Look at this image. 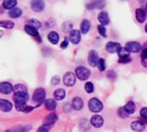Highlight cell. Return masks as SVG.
I'll return each mask as SVG.
<instances>
[{
  "label": "cell",
  "mask_w": 147,
  "mask_h": 132,
  "mask_svg": "<svg viewBox=\"0 0 147 132\" xmlns=\"http://www.w3.org/2000/svg\"><path fill=\"white\" fill-rule=\"evenodd\" d=\"M75 74L81 81H87L91 76V71L85 66H78L75 69Z\"/></svg>",
  "instance_id": "cell-1"
},
{
  "label": "cell",
  "mask_w": 147,
  "mask_h": 132,
  "mask_svg": "<svg viewBox=\"0 0 147 132\" xmlns=\"http://www.w3.org/2000/svg\"><path fill=\"white\" fill-rule=\"evenodd\" d=\"M88 107L91 112L97 114V113L102 111V110L104 108V105L101 102V100H100L98 98H91L88 100Z\"/></svg>",
  "instance_id": "cell-2"
},
{
  "label": "cell",
  "mask_w": 147,
  "mask_h": 132,
  "mask_svg": "<svg viewBox=\"0 0 147 132\" xmlns=\"http://www.w3.org/2000/svg\"><path fill=\"white\" fill-rule=\"evenodd\" d=\"M46 100V91L42 87H38L36 88L33 94H32V101L36 104H37V106H40L43 102Z\"/></svg>",
  "instance_id": "cell-3"
},
{
  "label": "cell",
  "mask_w": 147,
  "mask_h": 132,
  "mask_svg": "<svg viewBox=\"0 0 147 132\" xmlns=\"http://www.w3.org/2000/svg\"><path fill=\"white\" fill-rule=\"evenodd\" d=\"M62 82L67 87H72L75 86L76 83V76L75 73H73L71 71L66 72L63 74Z\"/></svg>",
  "instance_id": "cell-4"
},
{
  "label": "cell",
  "mask_w": 147,
  "mask_h": 132,
  "mask_svg": "<svg viewBox=\"0 0 147 132\" xmlns=\"http://www.w3.org/2000/svg\"><path fill=\"white\" fill-rule=\"evenodd\" d=\"M99 60H100V57H99L98 52L96 50H94V49H91L88 52V65L92 68H95V67H97Z\"/></svg>",
  "instance_id": "cell-5"
},
{
  "label": "cell",
  "mask_w": 147,
  "mask_h": 132,
  "mask_svg": "<svg viewBox=\"0 0 147 132\" xmlns=\"http://www.w3.org/2000/svg\"><path fill=\"white\" fill-rule=\"evenodd\" d=\"M125 48L131 54V53H139L142 51V45L135 41H131L125 43Z\"/></svg>",
  "instance_id": "cell-6"
},
{
  "label": "cell",
  "mask_w": 147,
  "mask_h": 132,
  "mask_svg": "<svg viewBox=\"0 0 147 132\" xmlns=\"http://www.w3.org/2000/svg\"><path fill=\"white\" fill-rule=\"evenodd\" d=\"M69 41L74 45H78L82 41V32L79 29H73L68 36Z\"/></svg>",
  "instance_id": "cell-7"
},
{
  "label": "cell",
  "mask_w": 147,
  "mask_h": 132,
  "mask_svg": "<svg viewBox=\"0 0 147 132\" xmlns=\"http://www.w3.org/2000/svg\"><path fill=\"white\" fill-rule=\"evenodd\" d=\"M106 0H91L89 3L87 4L86 7L88 10H94V9H99L102 10L106 6Z\"/></svg>",
  "instance_id": "cell-8"
},
{
  "label": "cell",
  "mask_w": 147,
  "mask_h": 132,
  "mask_svg": "<svg viewBox=\"0 0 147 132\" xmlns=\"http://www.w3.org/2000/svg\"><path fill=\"white\" fill-rule=\"evenodd\" d=\"M14 91V86L8 82V81H3L0 82V93L4 95L11 94Z\"/></svg>",
  "instance_id": "cell-9"
},
{
  "label": "cell",
  "mask_w": 147,
  "mask_h": 132,
  "mask_svg": "<svg viewBox=\"0 0 147 132\" xmlns=\"http://www.w3.org/2000/svg\"><path fill=\"white\" fill-rule=\"evenodd\" d=\"M131 129L135 131V132H143L145 129L146 127V123L140 119L135 120L131 123Z\"/></svg>",
  "instance_id": "cell-10"
},
{
  "label": "cell",
  "mask_w": 147,
  "mask_h": 132,
  "mask_svg": "<svg viewBox=\"0 0 147 132\" xmlns=\"http://www.w3.org/2000/svg\"><path fill=\"white\" fill-rule=\"evenodd\" d=\"M73 110H75L76 111H81L83 108H84V102L83 99L79 97V96H76L74 97L71 102Z\"/></svg>",
  "instance_id": "cell-11"
},
{
  "label": "cell",
  "mask_w": 147,
  "mask_h": 132,
  "mask_svg": "<svg viewBox=\"0 0 147 132\" xmlns=\"http://www.w3.org/2000/svg\"><path fill=\"white\" fill-rule=\"evenodd\" d=\"M31 129V125L30 124H19L9 128L5 132H30Z\"/></svg>",
  "instance_id": "cell-12"
},
{
  "label": "cell",
  "mask_w": 147,
  "mask_h": 132,
  "mask_svg": "<svg viewBox=\"0 0 147 132\" xmlns=\"http://www.w3.org/2000/svg\"><path fill=\"white\" fill-rule=\"evenodd\" d=\"M90 123L93 127L100 129L104 125V118L99 114H94L90 119Z\"/></svg>",
  "instance_id": "cell-13"
},
{
  "label": "cell",
  "mask_w": 147,
  "mask_h": 132,
  "mask_svg": "<svg viewBox=\"0 0 147 132\" xmlns=\"http://www.w3.org/2000/svg\"><path fill=\"white\" fill-rule=\"evenodd\" d=\"M30 7L35 12H42L45 8V3L43 0H31Z\"/></svg>",
  "instance_id": "cell-14"
},
{
  "label": "cell",
  "mask_w": 147,
  "mask_h": 132,
  "mask_svg": "<svg viewBox=\"0 0 147 132\" xmlns=\"http://www.w3.org/2000/svg\"><path fill=\"white\" fill-rule=\"evenodd\" d=\"M106 50L110 53V54H114V53H118L119 50L121 48V44L116 42H108L106 46H105Z\"/></svg>",
  "instance_id": "cell-15"
},
{
  "label": "cell",
  "mask_w": 147,
  "mask_h": 132,
  "mask_svg": "<svg viewBox=\"0 0 147 132\" xmlns=\"http://www.w3.org/2000/svg\"><path fill=\"white\" fill-rule=\"evenodd\" d=\"M13 109V104L5 98H0V111L3 112H10Z\"/></svg>",
  "instance_id": "cell-16"
},
{
  "label": "cell",
  "mask_w": 147,
  "mask_h": 132,
  "mask_svg": "<svg viewBox=\"0 0 147 132\" xmlns=\"http://www.w3.org/2000/svg\"><path fill=\"white\" fill-rule=\"evenodd\" d=\"M24 31H25L28 35H30V36L35 37L38 42H42V38H41V36H40V35H39V33H38V31H37L36 29H35V28H33V27L28 25V24H26V25L24 26Z\"/></svg>",
  "instance_id": "cell-17"
},
{
  "label": "cell",
  "mask_w": 147,
  "mask_h": 132,
  "mask_svg": "<svg viewBox=\"0 0 147 132\" xmlns=\"http://www.w3.org/2000/svg\"><path fill=\"white\" fill-rule=\"evenodd\" d=\"M98 21L100 22V23L103 26H107L110 23V17L107 11H100L98 14Z\"/></svg>",
  "instance_id": "cell-18"
},
{
  "label": "cell",
  "mask_w": 147,
  "mask_h": 132,
  "mask_svg": "<svg viewBox=\"0 0 147 132\" xmlns=\"http://www.w3.org/2000/svg\"><path fill=\"white\" fill-rule=\"evenodd\" d=\"M58 120V115L55 112H50L49 114H48L44 119H43V123L44 124H48V125H54L56 121Z\"/></svg>",
  "instance_id": "cell-19"
},
{
  "label": "cell",
  "mask_w": 147,
  "mask_h": 132,
  "mask_svg": "<svg viewBox=\"0 0 147 132\" xmlns=\"http://www.w3.org/2000/svg\"><path fill=\"white\" fill-rule=\"evenodd\" d=\"M136 19L139 23H144L146 20V12L142 8H138L135 11Z\"/></svg>",
  "instance_id": "cell-20"
},
{
  "label": "cell",
  "mask_w": 147,
  "mask_h": 132,
  "mask_svg": "<svg viewBox=\"0 0 147 132\" xmlns=\"http://www.w3.org/2000/svg\"><path fill=\"white\" fill-rule=\"evenodd\" d=\"M44 107L47 111L53 112L57 108V102L55 98H48L44 102Z\"/></svg>",
  "instance_id": "cell-21"
},
{
  "label": "cell",
  "mask_w": 147,
  "mask_h": 132,
  "mask_svg": "<svg viewBox=\"0 0 147 132\" xmlns=\"http://www.w3.org/2000/svg\"><path fill=\"white\" fill-rule=\"evenodd\" d=\"M91 123H90V120H88L87 118H82L79 121V129L82 131V132H88L90 128H91Z\"/></svg>",
  "instance_id": "cell-22"
},
{
  "label": "cell",
  "mask_w": 147,
  "mask_h": 132,
  "mask_svg": "<svg viewBox=\"0 0 147 132\" xmlns=\"http://www.w3.org/2000/svg\"><path fill=\"white\" fill-rule=\"evenodd\" d=\"M91 28V22L88 19H83L81 23V26H80V30L82 32V34L83 35H87Z\"/></svg>",
  "instance_id": "cell-23"
},
{
  "label": "cell",
  "mask_w": 147,
  "mask_h": 132,
  "mask_svg": "<svg viewBox=\"0 0 147 132\" xmlns=\"http://www.w3.org/2000/svg\"><path fill=\"white\" fill-rule=\"evenodd\" d=\"M66 98V91L62 88H58L53 92V98L56 101H61Z\"/></svg>",
  "instance_id": "cell-24"
},
{
  "label": "cell",
  "mask_w": 147,
  "mask_h": 132,
  "mask_svg": "<svg viewBox=\"0 0 147 132\" xmlns=\"http://www.w3.org/2000/svg\"><path fill=\"white\" fill-rule=\"evenodd\" d=\"M47 38L49 40V42L53 44V45H56L58 42H59V40H60V36L59 34L56 32V31H50L48 36H47Z\"/></svg>",
  "instance_id": "cell-25"
},
{
  "label": "cell",
  "mask_w": 147,
  "mask_h": 132,
  "mask_svg": "<svg viewBox=\"0 0 147 132\" xmlns=\"http://www.w3.org/2000/svg\"><path fill=\"white\" fill-rule=\"evenodd\" d=\"M123 107L129 115H132V114H134L136 112L137 106H136V104L133 101H128Z\"/></svg>",
  "instance_id": "cell-26"
},
{
  "label": "cell",
  "mask_w": 147,
  "mask_h": 132,
  "mask_svg": "<svg viewBox=\"0 0 147 132\" xmlns=\"http://www.w3.org/2000/svg\"><path fill=\"white\" fill-rule=\"evenodd\" d=\"M29 98H30L29 93H14L13 97H12L13 101L20 100V101H26V102H28Z\"/></svg>",
  "instance_id": "cell-27"
},
{
  "label": "cell",
  "mask_w": 147,
  "mask_h": 132,
  "mask_svg": "<svg viewBox=\"0 0 147 132\" xmlns=\"http://www.w3.org/2000/svg\"><path fill=\"white\" fill-rule=\"evenodd\" d=\"M13 102H14L15 108H16L17 111L24 112L25 108L27 107V102H26V101H20V100H17V101H13Z\"/></svg>",
  "instance_id": "cell-28"
},
{
  "label": "cell",
  "mask_w": 147,
  "mask_h": 132,
  "mask_svg": "<svg viewBox=\"0 0 147 132\" xmlns=\"http://www.w3.org/2000/svg\"><path fill=\"white\" fill-rule=\"evenodd\" d=\"M17 4H18L17 0H4L3 1V7H4V9L11 11V10L15 8Z\"/></svg>",
  "instance_id": "cell-29"
},
{
  "label": "cell",
  "mask_w": 147,
  "mask_h": 132,
  "mask_svg": "<svg viewBox=\"0 0 147 132\" xmlns=\"http://www.w3.org/2000/svg\"><path fill=\"white\" fill-rule=\"evenodd\" d=\"M14 93H29L28 88L23 84H17L14 86Z\"/></svg>",
  "instance_id": "cell-30"
},
{
  "label": "cell",
  "mask_w": 147,
  "mask_h": 132,
  "mask_svg": "<svg viewBox=\"0 0 147 132\" xmlns=\"http://www.w3.org/2000/svg\"><path fill=\"white\" fill-rule=\"evenodd\" d=\"M74 24L70 21H66L61 24V30L64 33H70L74 29Z\"/></svg>",
  "instance_id": "cell-31"
},
{
  "label": "cell",
  "mask_w": 147,
  "mask_h": 132,
  "mask_svg": "<svg viewBox=\"0 0 147 132\" xmlns=\"http://www.w3.org/2000/svg\"><path fill=\"white\" fill-rule=\"evenodd\" d=\"M22 14H23V11L20 8H14L8 12V16L11 18H18L21 17Z\"/></svg>",
  "instance_id": "cell-32"
},
{
  "label": "cell",
  "mask_w": 147,
  "mask_h": 132,
  "mask_svg": "<svg viewBox=\"0 0 147 132\" xmlns=\"http://www.w3.org/2000/svg\"><path fill=\"white\" fill-rule=\"evenodd\" d=\"M27 24L30 25V26H31V27H33V28H35V29H39L42 27L41 22L38 21L36 18H30V19H29L27 21Z\"/></svg>",
  "instance_id": "cell-33"
},
{
  "label": "cell",
  "mask_w": 147,
  "mask_h": 132,
  "mask_svg": "<svg viewBox=\"0 0 147 132\" xmlns=\"http://www.w3.org/2000/svg\"><path fill=\"white\" fill-rule=\"evenodd\" d=\"M84 90L86 91L87 93L91 94L94 92V85L91 81H87L84 85Z\"/></svg>",
  "instance_id": "cell-34"
},
{
  "label": "cell",
  "mask_w": 147,
  "mask_h": 132,
  "mask_svg": "<svg viewBox=\"0 0 147 132\" xmlns=\"http://www.w3.org/2000/svg\"><path fill=\"white\" fill-rule=\"evenodd\" d=\"M15 26V23L12 21H0V27L5 29H13Z\"/></svg>",
  "instance_id": "cell-35"
},
{
  "label": "cell",
  "mask_w": 147,
  "mask_h": 132,
  "mask_svg": "<svg viewBox=\"0 0 147 132\" xmlns=\"http://www.w3.org/2000/svg\"><path fill=\"white\" fill-rule=\"evenodd\" d=\"M97 68L100 72H104L107 68V65H106V60L104 58H100L98 64H97Z\"/></svg>",
  "instance_id": "cell-36"
},
{
  "label": "cell",
  "mask_w": 147,
  "mask_h": 132,
  "mask_svg": "<svg viewBox=\"0 0 147 132\" xmlns=\"http://www.w3.org/2000/svg\"><path fill=\"white\" fill-rule=\"evenodd\" d=\"M117 113H118V116L123 119L125 118H128L130 117V115L125 111V110L124 109V107H119L117 111Z\"/></svg>",
  "instance_id": "cell-37"
},
{
  "label": "cell",
  "mask_w": 147,
  "mask_h": 132,
  "mask_svg": "<svg viewBox=\"0 0 147 132\" xmlns=\"http://www.w3.org/2000/svg\"><path fill=\"white\" fill-rule=\"evenodd\" d=\"M117 54L119 55V58H125V57L130 56V53L125 48V47H121V48L119 50V52Z\"/></svg>",
  "instance_id": "cell-38"
},
{
  "label": "cell",
  "mask_w": 147,
  "mask_h": 132,
  "mask_svg": "<svg viewBox=\"0 0 147 132\" xmlns=\"http://www.w3.org/2000/svg\"><path fill=\"white\" fill-rule=\"evenodd\" d=\"M97 29H98L99 34H100L102 37L107 38V29H106L105 26H103V25H101V24H99V25L97 26Z\"/></svg>",
  "instance_id": "cell-39"
},
{
  "label": "cell",
  "mask_w": 147,
  "mask_h": 132,
  "mask_svg": "<svg viewBox=\"0 0 147 132\" xmlns=\"http://www.w3.org/2000/svg\"><path fill=\"white\" fill-rule=\"evenodd\" d=\"M52 127H53L52 125H48V124L42 123V125H41V126L37 129L36 132H49V131L51 129Z\"/></svg>",
  "instance_id": "cell-40"
},
{
  "label": "cell",
  "mask_w": 147,
  "mask_h": 132,
  "mask_svg": "<svg viewBox=\"0 0 147 132\" xmlns=\"http://www.w3.org/2000/svg\"><path fill=\"white\" fill-rule=\"evenodd\" d=\"M72 109H73L72 105H71L70 103H68V102L64 103V104H63V105H62V110H63V111H64V112H66V113L70 112V111H72Z\"/></svg>",
  "instance_id": "cell-41"
},
{
  "label": "cell",
  "mask_w": 147,
  "mask_h": 132,
  "mask_svg": "<svg viewBox=\"0 0 147 132\" xmlns=\"http://www.w3.org/2000/svg\"><path fill=\"white\" fill-rule=\"evenodd\" d=\"M60 82H61V78H60V76H58V75L53 76V77L51 78V80H50V84H51L52 86H56V85L60 84Z\"/></svg>",
  "instance_id": "cell-42"
},
{
  "label": "cell",
  "mask_w": 147,
  "mask_h": 132,
  "mask_svg": "<svg viewBox=\"0 0 147 132\" xmlns=\"http://www.w3.org/2000/svg\"><path fill=\"white\" fill-rule=\"evenodd\" d=\"M139 114H140V117L143 120H147V106L141 108Z\"/></svg>",
  "instance_id": "cell-43"
},
{
  "label": "cell",
  "mask_w": 147,
  "mask_h": 132,
  "mask_svg": "<svg viewBox=\"0 0 147 132\" xmlns=\"http://www.w3.org/2000/svg\"><path fill=\"white\" fill-rule=\"evenodd\" d=\"M131 60H132L131 57L128 56V57H125V58H119L118 62L120 64H128V63L131 62Z\"/></svg>",
  "instance_id": "cell-44"
},
{
  "label": "cell",
  "mask_w": 147,
  "mask_h": 132,
  "mask_svg": "<svg viewBox=\"0 0 147 132\" xmlns=\"http://www.w3.org/2000/svg\"><path fill=\"white\" fill-rule=\"evenodd\" d=\"M69 42H70V41H69L68 36H65V37H64L63 42H62L61 43V45H60L61 48V49H65V48H67L68 47Z\"/></svg>",
  "instance_id": "cell-45"
},
{
  "label": "cell",
  "mask_w": 147,
  "mask_h": 132,
  "mask_svg": "<svg viewBox=\"0 0 147 132\" xmlns=\"http://www.w3.org/2000/svg\"><path fill=\"white\" fill-rule=\"evenodd\" d=\"M107 78H108L109 80H114L117 78V74H116L113 70H110V71H108V72H107Z\"/></svg>",
  "instance_id": "cell-46"
},
{
  "label": "cell",
  "mask_w": 147,
  "mask_h": 132,
  "mask_svg": "<svg viewBox=\"0 0 147 132\" xmlns=\"http://www.w3.org/2000/svg\"><path fill=\"white\" fill-rule=\"evenodd\" d=\"M147 56V42H145L142 46V51H141V57Z\"/></svg>",
  "instance_id": "cell-47"
},
{
  "label": "cell",
  "mask_w": 147,
  "mask_h": 132,
  "mask_svg": "<svg viewBox=\"0 0 147 132\" xmlns=\"http://www.w3.org/2000/svg\"><path fill=\"white\" fill-rule=\"evenodd\" d=\"M141 65L143 66V68H147V56L141 57Z\"/></svg>",
  "instance_id": "cell-48"
},
{
  "label": "cell",
  "mask_w": 147,
  "mask_h": 132,
  "mask_svg": "<svg viewBox=\"0 0 147 132\" xmlns=\"http://www.w3.org/2000/svg\"><path fill=\"white\" fill-rule=\"evenodd\" d=\"M35 109L34 106H30V105H27V107L25 108V111H24V113H29L30 111H32L33 110Z\"/></svg>",
  "instance_id": "cell-49"
},
{
  "label": "cell",
  "mask_w": 147,
  "mask_h": 132,
  "mask_svg": "<svg viewBox=\"0 0 147 132\" xmlns=\"http://www.w3.org/2000/svg\"><path fill=\"white\" fill-rule=\"evenodd\" d=\"M4 36V31L3 30H1V29H0V38H1L2 36Z\"/></svg>",
  "instance_id": "cell-50"
},
{
  "label": "cell",
  "mask_w": 147,
  "mask_h": 132,
  "mask_svg": "<svg viewBox=\"0 0 147 132\" xmlns=\"http://www.w3.org/2000/svg\"><path fill=\"white\" fill-rule=\"evenodd\" d=\"M144 31H145V33L147 34V23H146V24H145V26H144Z\"/></svg>",
  "instance_id": "cell-51"
},
{
  "label": "cell",
  "mask_w": 147,
  "mask_h": 132,
  "mask_svg": "<svg viewBox=\"0 0 147 132\" xmlns=\"http://www.w3.org/2000/svg\"><path fill=\"white\" fill-rule=\"evenodd\" d=\"M145 7H146V11H147V3H146V5H145Z\"/></svg>",
  "instance_id": "cell-52"
},
{
  "label": "cell",
  "mask_w": 147,
  "mask_h": 132,
  "mask_svg": "<svg viewBox=\"0 0 147 132\" xmlns=\"http://www.w3.org/2000/svg\"><path fill=\"white\" fill-rule=\"evenodd\" d=\"M0 1H2V0H0Z\"/></svg>",
  "instance_id": "cell-53"
}]
</instances>
